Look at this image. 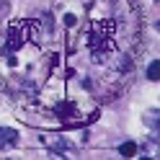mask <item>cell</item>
Instances as JSON below:
<instances>
[{
	"instance_id": "obj_1",
	"label": "cell",
	"mask_w": 160,
	"mask_h": 160,
	"mask_svg": "<svg viewBox=\"0 0 160 160\" xmlns=\"http://www.w3.org/2000/svg\"><path fill=\"white\" fill-rule=\"evenodd\" d=\"M23 26H26V21H18V23H13L11 28H8V39H5V49L8 52H18V49L23 47V42H26Z\"/></svg>"
},
{
	"instance_id": "obj_2",
	"label": "cell",
	"mask_w": 160,
	"mask_h": 160,
	"mask_svg": "<svg viewBox=\"0 0 160 160\" xmlns=\"http://www.w3.org/2000/svg\"><path fill=\"white\" fill-rule=\"evenodd\" d=\"M18 139H21L18 129H13V127H0V150H11V147H16Z\"/></svg>"
},
{
	"instance_id": "obj_3",
	"label": "cell",
	"mask_w": 160,
	"mask_h": 160,
	"mask_svg": "<svg viewBox=\"0 0 160 160\" xmlns=\"http://www.w3.org/2000/svg\"><path fill=\"white\" fill-rule=\"evenodd\" d=\"M137 142H134V139H127V142H122V145H119V155H122V158H134L137 155Z\"/></svg>"
},
{
	"instance_id": "obj_4",
	"label": "cell",
	"mask_w": 160,
	"mask_h": 160,
	"mask_svg": "<svg viewBox=\"0 0 160 160\" xmlns=\"http://www.w3.org/2000/svg\"><path fill=\"white\" fill-rule=\"evenodd\" d=\"M147 80H152V83L160 80V62H158V59L150 62V67H147Z\"/></svg>"
}]
</instances>
